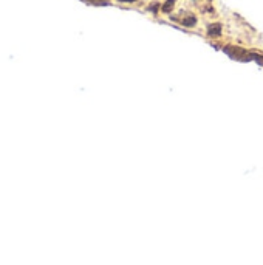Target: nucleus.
I'll list each match as a JSON object with an SVG mask.
<instances>
[{
    "mask_svg": "<svg viewBox=\"0 0 263 265\" xmlns=\"http://www.w3.org/2000/svg\"><path fill=\"white\" fill-rule=\"evenodd\" d=\"M207 34H209V36H214V38L220 36V34H222V25H220V23L209 25V26H207Z\"/></svg>",
    "mask_w": 263,
    "mask_h": 265,
    "instance_id": "obj_1",
    "label": "nucleus"
},
{
    "mask_svg": "<svg viewBox=\"0 0 263 265\" xmlns=\"http://www.w3.org/2000/svg\"><path fill=\"white\" fill-rule=\"evenodd\" d=\"M175 2H177V0H166V2L161 5V11L163 13H170L172 8L175 6Z\"/></svg>",
    "mask_w": 263,
    "mask_h": 265,
    "instance_id": "obj_2",
    "label": "nucleus"
},
{
    "mask_svg": "<svg viewBox=\"0 0 263 265\" xmlns=\"http://www.w3.org/2000/svg\"><path fill=\"white\" fill-rule=\"evenodd\" d=\"M183 25H184V26H188V28H190V26H195V25H197V17H195V16H192V14L188 16L186 19L183 20Z\"/></svg>",
    "mask_w": 263,
    "mask_h": 265,
    "instance_id": "obj_3",
    "label": "nucleus"
},
{
    "mask_svg": "<svg viewBox=\"0 0 263 265\" xmlns=\"http://www.w3.org/2000/svg\"><path fill=\"white\" fill-rule=\"evenodd\" d=\"M158 6H160V3H153L152 6H149V10H152L153 13H156V11H158Z\"/></svg>",
    "mask_w": 263,
    "mask_h": 265,
    "instance_id": "obj_4",
    "label": "nucleus"
},
{
    "mask_svg": "<svg viewBox=\"0 0 263 265\" xmlns=\"http://www.w3.org/2000/svg\"><path fill=\"white\" fill-rule=\"evenodd\" d=\"M119 2H126V3H133L136 0H119Z\"/></svg>",
    "mask_w": 263,
    "mask_h": 265,
    "instance_id": "obj_5",
    "label": "nucleus"
}]
</instances>
